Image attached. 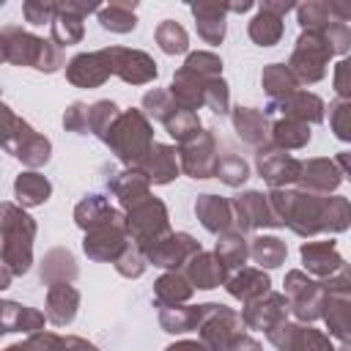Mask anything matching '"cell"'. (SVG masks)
Returning <instances> with one entry per match:
<instances>
[{"mask_svg":"<svg viewBox=\"0 0 351 351\" xmlns=\"http://www.w3.org/2000/svg\"><path fill=\"white\" fill-rule=\"evenodd\" d=\"M329 55H332V47L318 36V30H313L299 38V47L293 52V69L304 80H318L324 74V63L329 60Z\"/></svg>","mask_w":351,"mask_h":351,"instance_id":"cell-1","label":"cell"},{"mask_svg":"<svg viewBox=\"0 0 351 351\" xmlns=\"http://www.w3.org/2000/svg\"><path fill=\"white\" fill-rule=\"evenodd\" d=\"M112 58H118V63L112 66L123 80H132V82H145L156 74L154 63L148 55L143 52H129V49H110Z\"/></svg>","mask_w":351,"mask_h":351,"instance_id":"cell-2","label":"cell"},{"mask_svg":"<svg viewBox=\"0 0 351 351\" xmlns=\"http://www.w3.org/2000/svg\"><path fill=\"white\" fill-rule=\"evenodd\" d=\"M104 60V52H96V55H80L71 60V69H69V77L80 85H90V82H101L107 74H110V63H101Z\"/></svg>","mask_w":351,"mask_h":351,"instance_id":"cell-3","label":"cell"},{"mask_svg":"<svg viewBox=\"0 0 351 351\" xmlns=\"http://www.w3.org/2000/svg\"><path fill=\"white\" fill-rule=\"evenodd\" d=\"M197 22H200V36L206 41H219L225 33V11L228 5H211V3H200L192 5Z\"/></svg>","mask_w":351,"mask_h":351,"instance_id":"cell-4","label":"cell"},{"mask_svg":"<svg viewBox=\"0 0 351 351\" xmlns=\"http://www.w3.org/2000/svg\"><path fill=\"white\" fill-rule=\"evenodd\" d=\"M280 14L277 11H271V8H261V14L252 19V25H250V36L261 44V47H269V44H274L277 38H280V33H282V25H280Z\"/></svg>","mask_w":351,"mask_h":351,"instance_id":"cell-5","label":"cell"},{"mask_svg":"<svg viewBox=\"0 0 351 351\" xmlns=\"http://www.w3.org/2000/svg\"><path fill=\"white\" fill-rule=\"evenodd\" d=\"M99 19H101V25L107 30H115V33H126L137 22L134 19V5H129V3H112V5L101 8Z\"/></svg>","mask_w":351,"mask_h":351,"instance_id":"cell-6","label":"cell"},{"mask_svg":"<svg viewBox=\"0 0 351 351\" xmlns=\"http://www.w3.org/2000/svg\"><path fill=\"white\" fill-rule=\"evenodd\" d=\"M52 22H55V38L63 41V44L77 41L82 36V16L80 14H71V11L58 5V16Z\"/></svg>","mask_w":351,"mask_h":351,"instance_id":"cell-7","label":"cell"},{"mask_svg":"<svg viewBox=\"0 0 351 351\" xmlns=\"http://www.w3.org/2000/svg\"><path fill=\"white\" fill-rule=\"evenodd\" d=\"M156 41L162 44L165 52L176 55V52H184L186 49V33L181 25H176L173 19H165L159 27H156Z\"/></svg>","mask_w":351,"mask_h":351,"instance_id":"cell-8","label":"cell"},{"mask_svg":"<svg viewBox=\"0 0 351 351\" xmlns=\"http://www.w3.org/2000/svg\"><path fill=\"white\" fill-rule=\"evenodd\" d=\"M285 255V247L277 241V239H258V247H255V261H261L263 266H277Z\"/></svg>","mask_w":351,"mask_h":351,"instance_id":"cell-9","label":"cell"},{"mask_svg":"<svg viewBox=\"0 0 351 351\" xmlns=\"http://www.w3.org/2000/svg\"><path fill=\"white\" fill-rule=\"evenodd\" d=\"M16 192L25 195L27 203H38V200L47 197L49 186H47V181H41V178H36V181H33V178H22V181L16 184Z\"/></svg>","mask_w":351,"mask_h":351,"instance_id":"cell-10","label":"cell"},{"mask_svg":"<svg viewBox=\"0 0 351 351\" xmlns=\"http://www.w3.org/2000/svg\"><path fill=\"white\" fill-rule=\"evenodd\" d=\"M332 123L340 140H351V104H335L332 107Z\"/></svg>","mask_w":351,"mask_h":351,"instance_id":"cell-11","label":"cell"},{"mask_svg":"<svg viewBox=\"0 0 351 351\" xmlns=\"http://www.w3.org/2000/svg\"><path fill=\"white\" fill-rule=\"evenodd\" d=\"M55 11H58V5H52V3H25V16H27V22H33V25L49 22Z\"/></svg>","mask_w":351,"mask_h":351,"instance_id":"cell-12","label":"cell"},{"mask_svg":"<svg viewBox=\"0 0 351 351\" xmlns=\"http://www.w3.org/2000/svg\"><path fill=\"white\" fill-rule=\"evenodd\" d=\"M335 82H337V90H340V93H351V60H343V63L337 66Z\"/></svg>","mask_w":351,"mask_h":351,"instance_id":"cell-13","label":"cell"},{"mask_svg":"<svg viewBox=\"0 0 351 351\" xmlns=\"http://www.w3.org/2000/svg\"><path fill=\"white\" fill-rule=\"evenodd\" d=\"M326 8H329V14L337 16V22L351 19V3H326Z\"/></svg>","mask_w":351,"mask_h":351,"instance_id":"cell-14","label":"cell"},{"mask_svg":"<svg viewBox=\"0 0 351 351\" xmlns=\"http://www.w3.org/2000/svg\"><path fill=\"white\" fill-rule=\"evenodd\" d=\"M167 351H203V348L195 346V343H181V346H173V348H167Z\"/></svg>","mask_w":351,"mask_h":351,"instance_id":"cell-15","label":"cell"}]
</instances>
